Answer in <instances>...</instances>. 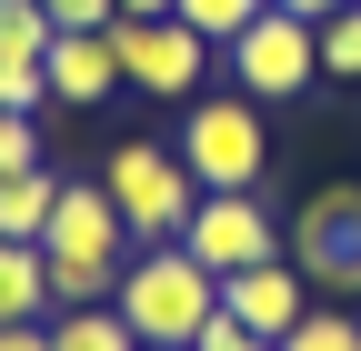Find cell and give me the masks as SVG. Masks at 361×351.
<instances>
[{"instance_id": "cell-1", "label": "cell", "mask_w": 361, "mask_h": 351, "mask_svg": "<svg viewBox=\"0 0 361 351\" xmlns=\"http://www.w3.org/2000/svg\"><path fill=\"white\" fill-rule=\"evenodd\" d=\"M111 312L141 331V341H161V351H191V341L221 321V281H211L180 241H151V251H130V261H121Z\"/></svg>"}, {"instance_id": "cell-2", "label": "cell", "mask_w": 361, "mask_h": 351, "mask_svg": "<svg viewBox=\"0 0 361 351\" xmlns=\"http://www.w3.org/2000/svg\"><path fill=\"white\" fill-rule=\"evenodd\" d=\"M101 191H111V211H121L130 251L180 241V221H191V201H201V181L180 171V151H171V141H121V151L101 161Z\"/></svg>"}, {"instance_id": "cell-3", "label": "cell", "mask_w": 361, "mask_h": 351, "mask_svg": "<svg viewBox=\"0 0 361 351\" xmlns=\"http://www.w3.org/2000/svg\"><path fill=\"white\" fill-rule=\"evenodd\" d=\"M180 171H191L201 191H261V171H271V141H261V101L251 91H211L180 111Z\"/></svg>"}, {"instance_id": "cell-4", "label": "cell", "mask_w": 361, "mask_h": 351, "mask_svg": "<svg viewBox=\"0 0 361 351\" xmlns=\"http://www.w3.org/2000/svg\"><path fill=\"white\" fill-rule=\"evenodd\" d=\"M221 70H231L261 111H281V101H301L311 80H322V30L291 20V11H261L241 40H221Z\"/></svg>"}, {"instance_id": "cell-5", "label": "cell", "mask_w": 361, "mask_h": 351, "mask_svg": "<svg viewBox=\"0 0 361 351\" xmlns=\"http://www.w3.org/2000/svg\"><path fill=\"white\" fill-rule=\"evenodd\" d=\"M111 40H121V80L151 91V101H191L201 80H211V61H221L180 11L171 20H111Z\"/></svg>"}, {"instance_id": "cell-6", "label": "cell", "mask_w": 361, "mask_h": 351, "mask_svg": "<svg viewBox=\"0 0 361 351\" xmlns=\"http://www.w3.org/2000/svg\"><path fill=\"white\" fill-rule=\"evenodd\" d=\"M180 251H191L211 281H231V271H251V261H281V231H271L261 191H201L191 221H180Z\"/></svg>"}, {"instance_id": "cell-7", "label": "cell", "mask_w": 361, "mask_h": 351, "mask_svg": "<svg viewBox=\"0 0 361 351\" xmlns=\"http://www.w3.org/2000/svg\"><path fill=\"white\" fill-rule=\"evenodd\" d=\"M40 261H90V271H121L130 261V231H121V211H111L101 181H61L51 231H40Z\"/></svg>"}, {"instance_id": "cell-8", "label": "cell", "mask_w": 361, "mask_h": 351, "mask_svg": "<svg viewBox=\"0 0 361 351\" xmlns=\"http://www.w3.org/2000/svg\"><path fill=\"white\" fill-rule=\"evenodd\" d=\"M221 312H231L241 331H261V341H281V331L311 312V291H301V271H291V261H251V271H231V281H221Z\"/></svg>"}, {"instance_id": "cell-9", "label": "cell", "mask_w": 361, "mask_h": 351, "mask_svg": "<svg viewBox=\"0 0 361 351\" xmlns=\"http://www.w3.org/2000/svg\"><path fill=\"white\" fill-rule=\"evenodd\" d=\"M51 101H71V111H101L111 91H121V40L111 30H51Z\"/></svg>"}, {"instance_id": "cell-10", "label": "cell", "mask_w": 361, "mask_h": 351, "mask_svg": "<svg viewBox=\"0 0 361 351\" xmlns=\"http://www.w3.org/2000/svg\"><path fill=\"white\" fill-rule=\"evenodd\" d=\"M291 231H301V261H311V271H331V281H341V261L361 251V191H351V181H331V191H311Z\"/></svg>"}, {"instance_id": "cell-11", "label": "cell", "mask_w": 361, "mask_h": 351, "mask_svg": "<svg viewBox=\"0 0 361 351\" xmlns=\"http://www.w3.org/2000/svg\"><path fill=\"white\" fill-rule=\"evenodd\" d=\"M0 321H51V261H40V241H0Z\"/></svg>"}, {"instance_id": "cell-12", "label": "cell", "mask_w": 361, "mask_h": 351, "mask_svg": "<svg viewBox=\"0 0 361 351\" xmlns=\"http://www.w3.org/2000/svg\"><path fill=\"white\" fill-rule=\"evenodd\" d=\"M51 201H61V171L51 161L11 171V181H0V241H40L51 231Z\"/></svg>"}, {"instance_id": "cell-13", "label": "cell", "mask_w": 361, "mask_h": 351, "mask_svg": "<svg viewBox=\"0 0 361 351\" xmlns=\"http://www.w3.org/2000/svg\"><path fill=\"white\" fill-rule=\"evenodd\" d=\"M51 351H141V331H130L111 301L101 312H51Z\"/></svg>"}, {"instance_id": "cell-14", "label": "cell", "mask_w": 361, "mask_h": 351, "mask_svg": "<svg viewBox=\"0 0 361 351\" xmlns=\"http://www.w3.org/2000/svg\"><path fill=\"white\" fill-rule=\"evenodd\" d=\"M0 61H51V11L40 0H0Z\"/></svg>"}, {"instance_id": "cell-15", "label": "cell", "mask_w": 361, "mask_h": 351, "mask_svg": "<svg viewBox=\"0 0 361 351\" xmlns=\"http://www.w3.org/2000/svg\"><path fill=\"white\" fill-rule=\"evenodd\" d=\"M311 30H322V80H361V0L331 11V20H311Z\"/></svg>"}, {"instance_id": "cell-16", "label": "cell", "mask_w": 361, "mask_h": 351, "mask_svg": "<svg viewBox=\"0 0 361 351\" xmlns=\"http://www.w3.org/2000/svg\"><path fill=\"white\" fill-rule=\"evenodd\" d=\"M271 351H361V321H351V312H301Z\"/></svg>"}, {"instance_id": "cell-17", "label": "cell", "mask_w": 361, "mask_h": 351, "mask_svg": "<svg viewBox=\"0 0 361 351\" xmlns=\"http://www.w3.org/2000/svg\"><path fill=\"white\" fill-rule=\"evenodd\" d=\"M261 11H271V0H180V20H191V30L211 40V51H221V40H241Z\"/></svg>"}, {"instance_id": "cell-18", "label": "cell", "mask_w": 361, "mask_h": 351, "mask_svg": "<svg viewBox=\"0 0 361 351\" xmlns=\"http://www.w3.org/2000/svg\"><path fill=\"white\" fill-rule=\"evenodd\" d=\"M0 111H51V70H40V61H0Z\"/></svg>"}, {"instance_id": "cell-19", "label": "cell", "mask_w": 361, "mask_h": 351, "mask_svg": "<svg viewBox=\"0 0 361 351\" xmlns=\"http://www.w3.org/2000/svg\"><path fill=\"white\" fill-rule=\"evenodd\" d=\"M30 161H40V121H30V111H0V181L30 171Z\"/></svg>"}, {"instance_id": "cell-20", "label": "cell", "mask_w": 361, "mask_h": 351, "mask_svg": "<svg viewBox=\"0 0 361 351\" xmlns=\"http://www.w3.org/2000/svg\"><path fill=\"white\" fill-rule=\"evenodd\" d=\"M191 351H271V341H261V331H241V321H231V312H221V321H211V331H201V341H191Z\"/></svg>"}, {"instance_id": "cell-21", "label": "cell", "mask_w": 361, "mask_h": 351, "mask_svg": "<svg viewBox=\"0 0 361 351\" xmlns=\"http://www.w3.org/2000/svg\"><path fill=\"white\" fill-rule=\"evenodd\" d=\"M0 351H51V321H0Z\"/></svg>"}, {"instance_id": "cell-22", "label": "cell", "mask_w": 361, "mask_h": 351, "mask_svg": "<svg viewBox=\"0 0 361 351\" xmlns=\"http://www.w3.org/2000/svg\"><path fill=\"white\" fill-rule=\"evenodd\" d=\"M271 11H291V20H331V11H351V0H271Z\"/></svg>"}, {"instance_id": "cell-23", "label": "cell", "mask_w": 361, "mask_h": 351, "mask_svg": "<svg viewBox=\"0 0 361 351\" xmlns=\"http://www.w3.org/2000/svg\"><path fill=\"white\" fill-rule=\"evenodd\" d=\"M111 11H121V20H171L180 0H111Z\"/></svg>"}, {"instance_id": "cell-24", "label": "cell", "mask_w": 361, "mask_h": 351, "mask_svg": "<svg viewBox=\"0 0 361 351\" xmlns=\"http://www.w3.org/2000/svg\"><path fill=\"white\" fill-rule=\"evenodd\" d=\"M141 351H161V341H141Z\"/></svg>"}]
</instances>
